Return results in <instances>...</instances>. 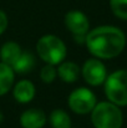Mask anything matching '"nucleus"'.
<instances>
[{
	"instance_id": "f257e3e1",
	"label": "nucleus",
	"mask_w": 127,
	"mask_h": 128,
	"mask_svg": "<svg viewBox=\"0 0 127 128\" xmlns=\"http://www.w3.org/2000/svg\"><path fill=\"white\" fill-rule=\"evenodd\" d=\"M84 45L92 57L112 60L125 50L126 34L115 25H100L88 30Z\"/></svg>"
},
{
	"instance_id": "f03ea898",
	"label": "nucleus",
	"mask_w": 127,
	"mask_h": 128,
	"mask_svg": "<svg viewBox=\"0 0 127 128\" xmlns=\"http://www.w3.org/2000/svg\"><path fill=\"white\" fill-rule=\"evenodd\" d=\"M36 55L42 62L57 66L67 57L65 41L54 34H45L36 42Z\"/></svg>"
},
{
	"instance_id": "7ed1b4c3",
	"label": "nucleus",
	"mask_w": 127,
	"mask_h": 128,
	"mask_svg": "<svg viewBox=\"0 0 127 128\" xmlns=\"http://www.w3.org/2000/svg\"><path fill=\"white\" fill-rule=\"evenodd\" d=\"M91 123L95 128H122L123 113L121 107L110 102H97L90 113Z\"/></svg>"
},
{
	"instance_id": "20e7f679",
	"label": "nucleus",
	"mask_w": 127,
	"mask_h": 128,
	"mask_svg": "<svg viewBox=\"0 0 127 128\" xmlns=\"http://www.w3.org/2000/svg\"><path fill=\"white\" fill-rule=\"evenodd\" d=\"M103 91L107 101L118 107L127 106V70H116L107 75L103 82Z\"/></svg>"
},
{
	"instance_id": "39448f33",
	"label": "nucleus",
	"mask_w": 127,
	"mask_h": 128,
	"mask_svg": "<svg viewBox=\"0 0 127 128\" xmlns=\"http://www.w3.org/2000/svg\"><path fill=\"white\" fill-rule=\"evenodd\" d=\"M97 103L96 94L88 87H77L70 92L67 96V106L69 108L80 116L90 114L93 107Z\"/></svg>"
},
{
	"instance_id": "423d86ee",
	"label": "nucleus",
	"mask_w": 127,
	"mask_h": 128,
	"mask_svg": "<svg viewBox=\"0 0 127 128\" xmlns=\"http://www.w3.org/2000/svg\"><path fill=\"white\" fill-rule=\"evenodd\" d=\"M64 25L76 42L85 44V36L91 29V26L90 19L84 11L77 9L69 10L64 16Z\"/></svg>"
},
{
	"instance_id": "0eeeda50",
	"label": "nucleus",
	"mask_w": 127,
	"mask_h": 128,
	"mask_svg": "<svg viewBox=\"0 0 127 128\" xmlns=\"http://www.w3.org/2000/svg\"><path fill=\"white\" fill-rule=\"evenodd\" d=\"M107 68L102 60L90 57L81 66V77L91 87L102 86L107 77Z\"/></svg>"
},
{
	"instance_id": "6e6552de",
	"label": "nucleus",
	"mask_w": 127,
	"mask_h": 128,
	"mask_svg": "<svg viewBox=\"0 0 127 128\" xmlns=\"http://www.w3.org/2000/svg\"><path fill=\"white\" fill-rule=\"evenodd\" d=\"M13 97L18 103L21 104H28L30 103L35 96H36V87L34 85L33 81L28 80V78H21L18 82H15L13 88Z\"/></svg>"
},
{
	"instance_id": "1a4fd4ad",
	"label": "nucleus",
	"mask_w": 127,
	"mask_h": 128,
	"mask_svg": "<svg viewBox=\"0 0 127 128\" xmlns=\"http://www.w3.org/2000/svg\"><path fill=\"white\" fill-rule=\"evenodd\" d=\"M23 128H44L47 123V114L41 108H28L19 117Z\"/></svg>"
},
{
	"instance_id": "9d476101",
	"label": "nucleus",
	"mask_w": 127,
	"mask_h": 128,
	"mask_svg": "<svg viewBox=\"0 0 127 128\" xmlns=\"http://www.w3.org/2000/svg\"><path fill=\"white\" fill-rule=\"evenodd\" d=\"M57 77L65 84H75L81 76V66L75 61L64 60L56 66Z\"/></svg>"
},
{
	"instance_id": "9b49d317",
	"label": "nucleus",
	"mask_w": 127,
	"mask_h": 128,
	"mask_svg": "<svg viewBox=\"0 0 127 128\" xmlns=\"http://www.w3.org/2000/svg\"><path fill=\"white\" fill-rule=\"evenodd\" d=\"M23 48L20 44L16 41H6L1 45L0 47V61L11 66L18 61L20 55L23 54Z\"/></svg>"
},
{
	"instance_id": "f8f14e48",
	"label": "nucleus",
	"mask_w": 127,
	"mask_h": 128,
	"mask_svg": "<svg viewBox=\"0 0 127 128\" xmlns=\"http://www.w3.org/2000/svg\"><path fill=\"white\" fill-rule=\"evenodd\" d=\"M35 65H36L35 55L29 51H23L18 61L13 65V70L15 75H26L34 70Z\"/></svg>"
},
{
	"instance_id": "ddd939ff",
	"label": "nucleus",
	"mask_w": 127,
	"mask_h": 128,
	"mask_svg": "<svg viewBox=\"0 0 127 128\" xmlns=\"http://www.w3.org/2000/svg\"><path fill=\"white\" fill-rule=\"evenodd\" d=\"M15 76L13 67L0 61V97L11 91L15 84Z\"/></svg>"
},
{
	"instance_id": "4468645a",
	"label": "nucleus",
	"mask_w": 127,
	"mask_h": 128,
	"mask_svg": "<svg viewBox=\"0 0 127 128\" xmlns=\"http://www.w3.org/2000/svg\"><path fill=\"white\" fill-rule=\"evenodd\" d=\"M47 122L51 128H71L72 120L71 116L62 108H55L47 116Z\"/></svg>"
},
{
	"instance_id": "2eb2a0df",
	"label": "nucleus",
	"mask_w": 127,
	"mask_h": 128,
	"mask_svg": "<svg viewBox=\"0 0 127 128\" xmlns=\"http://www.w3.org/2000/svg\"><path fill=\"white\" fill-rule=\"evenodd\" d=\"M108 5L117 19L127 21V0H108Z\"/></svg>"
},
{
	"instance_id": "dca6fc26",
	"label": "nucleus",
	"mask_w": 127,
	"mask_h": 128,
	"mask_svg": "<svg viewBox=\"0 0 127 128\" xmlns=\"http://www.w3.org/2000/svg\"><path fill=\"white\" fill-rule=\"evenodd\" d=\"M57 78V70L56 66L50 65V64H45L40 68V80L44 84H52L55 80Z\"/></svg>"
},
{
	"instance_id": "f3484780",
	"label": "nucleus",
	"mask_w": 127,
	"mask_h": 128,
	"mask_svg": "<svg viewBox=\"0 0 127 128\" xmlns=\"http://www.w3.org/2000/svg\"><path fill=\"white\" fill-rule=\"evenodd\" d=\"M8 28H9V16L3 9H0V36L8 30Z\"/></svg>"
},
{
	"instance_id": "a211bd4d",
	"label": "nucleus",
	"mask_w": 127,
	"mask_h": 128,
	"mask_svg": "<svg viewBox=\"0 0 127 128\" xmlns=\"http://www.w3.org/2000/svg\"><path fill=\"white\" fill-rule=\"evenodd\" d=\"M4 122V113L0 111V126H1V123Z\"/></svg>"
},
{
	"instance_id": "6ab92c4d",
	"label": "nucleus",
	"mask_w": 127,
	"mask_h": 128,
	"mask_svg": "<svg viewBox=\"0 0 127 128\" xmlns=\"http://www.w3.org/2000/svg\"><path fill=\"white\" fill-rule=\"evenodd\" d=\"M71 128H72V127H71Z\"/></svg>"
}]
</instances>
